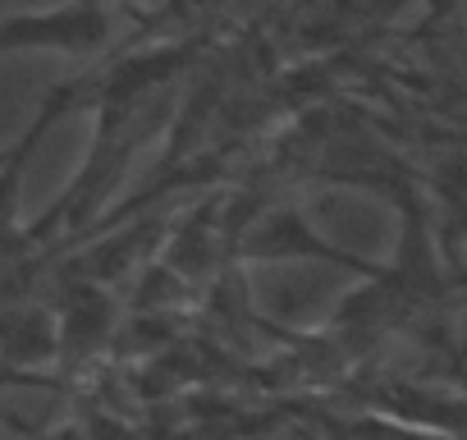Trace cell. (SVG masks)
Listing matches in <instances>:
<instances>
[{"instance_id": "3957f363", "label": "cell", "mask_w": 467, "mask_h": 440, "mask_svg": "<svg viewBox=\"0 0 467 440\" xmlns=\"http://www.w3.org/2000/svg\"><path fill=\"white\" fill-rule=\"evenodd\" d=\"M69 110H83V79H69L60 88H51L37 106V115L28 120V129L0 152V267H19L24 257H33L28 248V225L19 215V202H24V174L42 147V138L69 115Z\"/></svg>"}, {"instance_id": "7a4b0ae2", "label": "cell", "mask_w": 467, "mask_h": 440, "mask_svg": "<svg viewBox=\"0 0 467 440\" xmlns=\"http://www.w3.org/2000/svg\"><path fill=\"white\" fill-rule=\"evenodd\" d=\"M115 42V19L101 0H65L51 10H24L0 15V60L51 51L69 60H92Z\"/></svg>"}, {"instance_id": "277c9868", "label": "cell", "mask_w": 467, "mask_h": 440, "mask_svg": "<svg viewBox=\"0 0 467 440\" xmlns=\"http://www.w3.org/2000/svg\"><path fill=\"white\" fill-rule=\"evenodd\" d=\"M244 257L248 262H294V257H312V262H326V267H339V271H353V276H367V280H380L385 271L367 257H353L344 248H335L326 235L312 230V220H303L294 206H280L271 211L262 225L248 235L244 244Z\"/></svg>"}, {"instance_id": "6da1fadb", "label": "cell", "mask_w": 467, "mask_h": 440, "mask_svg": "<svg viewBox=\"0 0 467 440\" xmlns=\"http://www.w3.org/2000/svg\"><path fill=\"white\" fill-rule=\"evenodd\" d=\"M192 42H161L147 51H129L97 74H83V110H92V142L69 179V188L28 225V248H47L65 235H83L110 193L124 183L138 147L161 129L170 88L192 65Z\"/></svg>"}]
</instances>
